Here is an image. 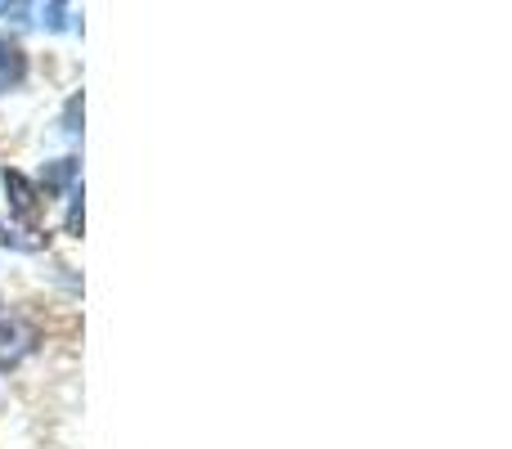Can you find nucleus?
Returning <instances> with one entry per match:
<instances>
[{
  "mask_svg": "<svg viewBox=\"0 0 512 449\" xmlns=\"http://www.w3.org/2000/svg\"><path fill=\"white\" fill-rule=\"evenodd\" d=\"M32 346H36L32 324H23V319H5V324H0V369H14Z\"/></svg>",
  "mask_w": 512,
  "mask_h": 449,
  "instance_id": "1",
  "label": "nucleus"
},
{
  "mask_svg": "<svg viewBox=\"0 0 512 449\" xmlns=\"http://www.w3.org/2000/svg\"><path fill=\"white\" fill-rule=\"evenodd\" d=\"M23 77H27V54L9 36H0V90L23 86Z\"/></svg>",
  "mask_w": 512,
  "mask_h": 449,
  "instance_id": "2",
  "label": "nucleus"
},
{
  "mask_svg": "<svg viewBox=\"0 0 512 449\" xmlns=\"http://www.w3.org/2000/svg\"><path fill=\"white\" fill-rule=\"evenodd\" d=\"M5 189H9V203H14L18 216H32L36 212V189H32V180H27L23 171H9L5 167Z\"/></svg>",
  "mask_w": 512,
  "mask_h": 449,
  "instance_id": "3",
  "label": "nucleus"
},
{
  "mask_svg": "<svg viewBox=\"0 0 512 449\" xmlns=\"http://www.w3.org/2000/svg\"><path fill=\"white\" fill-rule=\"evenodd\" d=\"M72 176H77V162H72V158L50 162V167H45V189H63Z\"/></svg>",
  "mask_w": 512,
  "mask_h": 449,
  "instance_id": "4",
  "label": "nucleus"
},
{
  "mask_svg": "<svg viewBox=\"0 0 512 449\" xmlns=\"http://www.w3.org/2000/svg\"><path fill=\"white\" fill-rule=\"evenodd\" d=\"M77 117H81V99H72V104H68V117H63V122H68V126H63V131H72V135H77Z\"/></svg>",
  "mask_w": 512,
  "mask_h": 449,
  "instance_id": "5",
  "label": "nucleus"
},
{
  "mask_svg": "<svg viewBox=\"0 0 512 449\" xmlns=\"http://www.w3.org/2000/svg\"><path fill=\"white\" fill-rule=\"evenodd\" d=\"M50 27H63V5H50Z\"/></svg>",
  "mask_w": 512,
  "mask_h": 449,
  "instance_id": "6",
  "label": "nucleus"
}]
</instances>
